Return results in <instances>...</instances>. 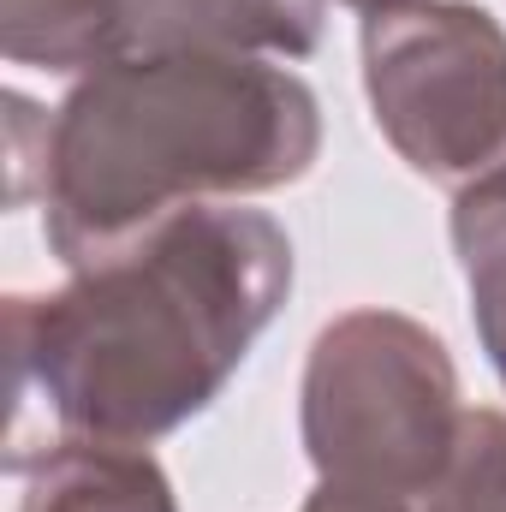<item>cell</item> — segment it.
<instances>
[{"instance_id": "3957f363", "label": "cell", "mask_w": 506, "mask_h": 512, "mask_svg": "<svg viewBox=\"0 0 506 512\" xmlns=\"http://www.w3.org/2000/svg\"><path fill=\"white\" fill-rule=\"evenodd\" d=\"M459 423V370L423 322L399 310H346L316 334L298 429L328 489L393 507L423 501L453 459Z\"/></svg>"}, {"instance_id": "ba28073f", "label": "cell", "mask_w": 506, "mask_h": 512, "mask_svg": "<svg viewBox=\"0 0 506 512\" xmlns=\"http://www.w3.org/2000/svg\"><path fill=\"white\" fill-rule=\"evenodd\" d=\"M453 251L465 268L477 340L506 387V185L453 197Z\"/></svg>"}, {"instance_id": "7a4b0ae2", "label": "cell", "mask_w": 506, "mask_h": 512, "mask_svg": "<svg viewBox=\"0 0 506 512\" xmlns=\"http://www.w3.org/2000/svg\"><path fill=\"white\" fill-rule=\"evenodd\" d=\"M322 155L316 90L239 54H131L54 108L42 233L66 268L108 262L161 221L298 185Z\"/></svg>"}, {"instance_id": "277c9868", "label": "cell", "mask_w": 506, "mask_h": 512, "mask_svg": "<svg viewBox=\"0 0 506 512\" xmlns=\"http://www.w3.org/2000/svg\"><path fill=\"white\" fill-rule=\"evenodd\" d=\"M364 96L393 155L465 197L506 185V30L477 0L364 12Z\"/></svg>"}, {"instance_id": "9c48e42d", "label": "cell", "mask_w": 506, "mask_h": 512, "mask_svg": "<svg viewBox=\"0 0 506 512\" xmlns=\"http://www.w3.org/2000/svg\"><path fill=\"white\" fill-rule=\"evenodd\" d=\"M423 512H506V411H465L459 441Z\"/></svg>"}, {"instance_id": "52a82bcc", "label": "cell", "mask_w": 506, "mask_h": 512, "mask_svg": "<svg viewBox=\"0 0 506 512\" xmlns=\"http://www.w3.org/2000/svg\"><path fill=\"white\" fill-rule=\"evenodd\" d=\"M0 48L36 72H102L120 60L114 0H0Z\"/></svg>"}, {"instance_id": "5b68a950", "label": "cell", "mask_w": 506, "mask_h": 512, "mask_svg": "<svg viewBox=\"0 0 506 512\" xmlns=\"http://www.w3.org/2000/svg\"><path fill=\"white\" fill-rule=\"evenodd\" d=\"M328 0H114L120 60L131 54H239L304 60L322 42Z\"/></svg>"}, {"instance_id": "8992f818", "label": "cell", "mask_w": 506, "mask_h": 512, "mask_svg": "<svg viewBox=\"0 0 506 512\" xmlns=\"http://www.w3.org/2000/svg\"><path fill=\"white\" fill-rule=\"evenodd\" d=\"M12 477H24L18 512H179V495L155 453L126 441L60 435Z\"/></svg>"}, {"instance_id": "6da1fadb", "label": "cell", "mask_w": 506, "mask_h": 512, "mask_svg": "<svg viewBox=\"0 0 506 512\" xmlns=\"http://www.w3.org/2000/svg\"><path fill=\"white\" fill-rule=\"evenodd\" d=\"M292 292L274 215L197 203L60 292L6 298V471L60 435L149 447L203 417Z\"/></svg>"}, {"instance_id": "8fae6325", "label": "cell", "mask_w": 506, "mask_h": 512, "mask_svg": "<svg viewBox=\"0 0 506 512\" xmlns=\"http://www.w3.org/2000/svg\"><path fill=\"white\" fill-rule=\"evenodd\" d=\"M304 512H405V507H393V501H370V495H346V489H316L310 501H304Z\"/></svg>"}, {"instance_id": "30bf717a", "label": "cell", "mask_w": 506, "mask_h": 512, "mask_svg": "<svg viewBox=\"0 0 506 512\" xmlns=\"http://www.w3.org/2000/svg\"><path fill=\"white\" fill-rule=\"evenodd\" d=\"M42 108L36 102H24L18 90H6V131H12V203H24L30 191H42V179H48V137L42 143H30V131H42ZM54 131V126H48Z\"/></svg>"}, {"instance_id": "7c38bea8", "label": "cell", "mask_w": 506, "mask_h": 512, "mask_svg": "<svg viewBox=\"0 0 506 512\" xmlns=\"http://www.w3.org/2000/svg\"><path fill=\"white\" fill-rule=\"evenodd\" d=\"M340 6H358V12H381V6H399V0H340Z\"/></svg>"}]
</instances>
